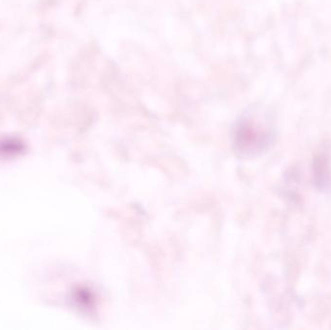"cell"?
I'll return each instance as SVG.
<instances>
[{
    "instance_id": "obj_1",
    "label": "cell",
    "mask_w": 331,
    "mask_h": 330,
    "mask_svg": "<svg viewBox=\"0 0 331 330\" xmlns=\"http://www.w3.org/2000/svg\"><path fill=\"white\" fill-rule=\"evenodd\" d=\"M271 135L268 129L250 116H244L236 124L234 134V146L242 156H254L266 150Z\"/></svg>"
}]
</instances>
